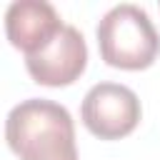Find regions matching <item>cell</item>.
I'll return each instance as SVG.
<instances>
[{
  "instance_id": "1",
  "label": "cell",
  "mask_w": 160,
  "mask_h": 160,
  "mask_svg": "<svg viewBox=\"0 0 160 160\" xmlns=\"http://www.w3.org/2000/svg\"><path fill=\"white\" fill-rule=\"evenodd\" d=\"M5 140L20 160H78L72 115L45 98H28L8 112Z\"/></svg>"
},
{
  "instance_id": "2",
  "label": "cell",
  "mask_w": 160,
  "mask_h": 160,
  "mask_svg": "<svg viewBox=\"0 0 160 160\" xmlns=\"http://www.w3.org/2000/svg\"><path fill=\"white\" fill-rule=\"evenodd\" d=\"M95 35L100 58L110 68L145 70L160 55V35L150 15L132 2H120L110 8L100 18Z\"/></svg>"
},
{
  "instance_id": "3",
  "label": "cell",
  "mask_w": 160,
  "mask_h": 160,
  "mask_svg": "<svg viewBox=\"0 0 160 160\" xmlns=\"http://www.w3.org/2000/svg\"><path fill=\"white\" fill-rule=\"evenodd\" d=\"M142 108L135 90L120 82L92 85L80 105L82 125L100 140H120L130 135L140 122Z\"/></svg>"
},
{
  "instance_id": "4",
  "label": "cell",
  "mask_w": 160,
  "mask_h": 160,
  "mask_svg": "<svg viewBox=\"0 0 160 160\" xmlns=\"http://www.w3.org/2000/svg\"><path fill=\"white\" fill-rule=\"evenodd\" d=\"M88 65V45L75 25H62L60 32L38 52L25 55V68L38 85L65 88L75 82Z\"/></svg>"
},
{
  "instance_id": "5",
  "label": "cell",
  "mask_w": 160,
  "mask_h": 160,
  "mask_svg": "<svg viewBox=\"0 0 160 160\" xmlns=\"http://www.w3.org/2000/svg\"><path fill=\"white\" fill-rule=\"evenodd\" d=\"M58 10L45 0H15L5 10V35L25 55L38 52L62 28Z\"/></svg>"
}]
</instances>
